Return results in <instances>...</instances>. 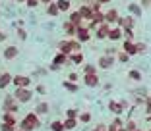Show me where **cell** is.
Returning <instances> with one entry per match:
<instances>
[{
  "mask_svg": "<svg viewBox=\"0 0 151 131\" xmlns=\"http://www.w3.org/2000/svg\"><path fill=\"white\" fill-rule=\"evenodd\" d=\"M25 4L29 6V8H35V6L39 4V0H25Z\"/></svg>",
  "mask_w": 151,
  "mask_h": 131,
  "instance_id": "obj_25",
  "label": "cell"
},
{
  "mask_svg": "<svg viewBox=\"0 0 151 131\" xmlns=\"http://www.w3.org/2000/svg\"><path fill=\"white\" fill-rule=\"evenodd\" d=\"M85 73H95V66H85Z\"/></svg>",
  "mask_w": 151,
  "mask_h": 131,
  "instance_id": "obj_28",
  "label": "cell"
},
{
  "mask_svg": "<svg viewBox=\"0 0 151 131\" xmlns=\"http://www.w3.org/2000/svg\"><path fill=\"white\" fill-rule=\"evenodd\" d=\"M85 85H89V87H97L99 85V77L95 73H85Z\"/></svg>",
  "mask_w": 151,
  "mask_h": 131,
  "instance_id": "obj_7",
  "label": "cell"
},
{
  "mask_svg": "<svg viewBox=\"0 0 151 131\" xmlns=\"http://www.w3.org/2000/svg\"><path fill=\"white\" fill-rule=\"evenodd\" d=\"M109 33H111L109 23H103V25H99V29H97V39H109Z\"/></svg>",
  "mask_w": 151,
  "mask_h": 131,
  "instance_id": "obj_4",
  "label": "cell"
},
{
  "mask_svg": "<svg viewBox=\"0 0 151 131\" xmlns=\"http://www.w3.org/2000/svg\"><path fill=\"white\" fill-rule=\"evenodd\" d=\"M4 108H6V110H12V112H14V110H16V104H14V102H12V98H10V96H8V98H6V104H4Z\"/></svg>",
  "mask_w": 151,
  "mask_h": 131,
  "instance_id": "obj_19",
  "label": "cell"
},
{
  "mask_svg": "<svg viewBox=\"0 0 151 131\" xmlns=\"http://www.w3.org/2000/svg\"><path fill=\"white\" fill-rule=\"evenodd\" d=\"M109 39H111V41L122 39V31H120V27H118V29H111V33H109Z\"/></svg>",
  "mask_w": 151,
  "mask_h": 131,
  "instance_id": "obj_14",
  "label": "cell"
},
{
  "mask_svg": "<svg viewBox=\"0 0 151 131\" xmlns=\"http://www.w3.org/2000/svg\"><path fill=\"white\" fill-rule=\"evenodd\" d=\"M99 4H107V2H111V0H97Z\"/></svg>",
  "mask_w": 151,
  "mask_h": 131,
  "instance_id": "obj_35",
  "label": "cell"
},
{
  "mask_svg": "<svg viewBox=\"0 0 151 131\" xmlns=\"http://www.w3.org/2000/svg\"><path fill=\"white\" fill-rule=\"evenodd\" d=\"M128 10H130V12L134 14V16H139V14H142V10H139V6H136V4H130V6H128Z\"/></svg>",
  "mask_w": 151,
  "mask_h": 131,
  "instance_id": "obj_18",
  "label": "cell"
},
{
  "mask_svg": "<svg viewBox=\"0 0 151 131\" xmlns=\"http://www.w3.org/2000/svg\"><path fill=\"white\" fill-rule=\"evenodd\" d=\"M37 125H39V120H37V116H35V114H29V116H27V118L22 122L23 131H31V129H35Z\"/></svg>",
  "mask_w": 151,
  "mask_h": 131,
  "instance_id": "obj_1",
  "label": "cell"
},
{
  "mask_svg": "<svg viewBox=\"0 0 151 131\" xmlns=\"http://www.w3.org/2000/svg\"><path fill=\"white\" fill-rule=\"evenodd\" d=\"M39 112H47V104H39Z\"/></svg>",
  "mask_w": 151,
  "mask_h": 131,
  "instance_id": "obj_33",
  "label": "cell"
},
{
  "mask_svg": "<svg viewBox=\"0 0 151 131\" xmlns=\"http://www.w3.org/2000/svg\"><path fill=\"white\" fill-rule=\"evenodd\" d=\"M16 2H25V0H16Z\"/></svg>",
  "mask_w": 151,
  "mask_h": 131,
  "instance_id": "obj_38",
  "label": "cell"
},
{
  "mask_svg": "<svg viewBox=\"0 0 151 131\" xmlns=\"http://www.w3.org/2000/svg\"><path fill=\"white\" fill-rule=\"evenodd\" d=\"M81 19H83V18H81V14H80V12H74V14L70 16V21L74 23V25H80Z\"/></svg>",
  "mask_w": 151,
  "mask_h": 131,
  "instance_id": "obj_15",
  "label": "cell"
},
{
  "mask_svg": "<svg viewBox=\"0 0 151 131\" xmlns=\"http://www.w3.org/2000/svg\"><path fill=\"white\" fill-rule=\"evenodd\" d=\"M124 52H128V54H138V46H136L132 41H126V43H124Z\"/></svg>",
  "mask_w": 151,
  "mask_h": 131,
  "instance_id": "obj_11",
  "label": "cell"
},
{
  "mask_svg": "<svg viewBox=\"0 0 151 131\" xmlns=\"http://www.w3.org/2000/svg\"><path fill=\"white\" fill-rule=\"evenodd\" d=\"M78 12L81 14V18H87V19L93 18V10H89V6H80V10H78Z\"/></svg>",
  "mask_w": 151,
  "mask_h": 131,
  "instance_id": "obj_12",
  "label": "cell"
},
{
  "mask_svg": "<svg viewBox=\"0 0 151 131\" xmlns=\"http://www.w3.org/2000/svg\"><path fill=\"white\" fill-rule=\"evenodd\" d=\"M76 37H78V41H80V43H87L89 39H91V33H89L87 29H85V27H78V31H76Z\"/></svg>",
  "mask_w": 151,
  "mask_h": 131,
  "instance_id": "obj_3",
  "label": "cell"
},
{
  "mask_svg": "<svg viewBox=\"0 0 151 131\" xmlns=\"http://www.w3.org/2000/svg\"><path fill=\"white\" fill-rule=\"evenodd\" d=\"M2 54H4L6 60H14V58L18 56V48H16V46H6Z\"/></svg>",
  "mask_w": 151,
  "mask_h": 131,
  "instance_id": "obj_6",
  "label": "cell"
},
{
  "mask_svg": "<svg viewBox=\"0 0 151 131\" xmlns=\"http://www.w3.org/2000/svg\"><path fill=\"white\" fill-rule=\"evenodd\" d=\"M72 62H74V64H81V62H83V56H81V54H72Z\"/></svg>",
  "mask_w": 151,
  "mask_h": 131,
  "instance_id": "obj_20",
  "label": "cell"
},
{
  "mask_svg": "<svg viewBox=\"0 0 151 131\" xmlns=\"http://www.w3.org/2000/svg\"><path fill=\"white\" fill-rule=\"evenodd\" d=\"M64 87H66L68 91H72V93H74V91H78V87H76V85H72L70 81H66V83H64Z\"/></svg>",
  "mask_w": 151,
  "mask_h": 131,
  "instance_id": "obj_23",
  "label": "cell"
},
{
  "mask_svg": "<svg viewBox=\"0 0 151 131\" xmlns=\"http://www.w3.org/2000/svg\"><path fill=\"white\" fill-rule=\"evenodd\" d=\"M89 120H91L89 114H81V122H89Z\"/></svg>",
  "mask_w": 151,
  "mask_h": 131,
  "instance_id": "obj_32",
  "label": "cell"
},
{
  "mask_svg": "<svg viewBox=\"0 0 151 131\" xmlns=\"http://www.w3.org/2000/svg\"><path fill=\"white\" fill-rule=\"evenodd\" d=\"M16 98L22 102H27V100H31V91L27 87H18V91H16Z\"/></svg>",
  "mask_w": 151,
  "mask_h": 131,
  "instance_id": "obj_2",
  "label": "cell"
},
{
  "mask_svg": "<svg viewBox=\"0 0 151 131\" xmlns=\"http://www.w3.org/2000/svg\"><path fill=\"white\" fill-rule=\"evenodd\" d=\"M12 79L14 77L10 73H2V75H0V89H6L10 83H12Z\"/></svg>",
  "mask_w": 151,
  "mask_h": 131,
  "instance_id": "obj_9",
  "label": "cell"
},
{
  "mask_svg": "<svg viewBox=\"0 0 151 131\" xmlns=\"http://www.w3.org/2000/svg\"><path fill=\"white\" fill-rule=\"evenodd\" d=\"M18 37H19L22 41H25V39H27V33H25L23 29H18Z\"/></svg>",
  "mask_w": 151,
  "mask_h": 131,
  "instance_id": "obj_27",
  "label": "cell"
},
{
  "mask_svg": "<svg viewBox=\"0 0 151 131\" xmlns=\"http://www.w3.org/2000/svg\"><path fill=\"white\" fill-rule=\"evenodd\" d=\"M118 14H116V10H111V12L107 14V16H105V21L107 23H118Z\"/></svg>",
  "mask_w": 151,
  "mask_h": 131,
  "instance_id": "obj_10",
  "label": "cell"
},
{
  "mask_svg": "<svg viewBox=\"0 0 151 131\" xmlns=\"http://www.w3.org/2000/svg\"><path fill=\"white\" fill-rule=\"evenodd\" d=\"M4 122H6V123H16V120H14V116L6 114V116H4Z\"/></svg>",
  "mask_w": 151,
  "mask_h": 131,
  "instance_id": "obj_26",
  "label": "cell"
},
{
  "mask_svg": "<svg viewBox=\"0 0 151 131\" xmlns=\"http://www.w3.org/2000/svg\"><path fill=\"white\" fill-rule=\"evenodd\" d=\"M41 2H45V4H50V0H41Z\"/></svg>",
  "mask_w": 151,
  "mask_h": 131,
  "instance_id": "obj_37",
  "label": "cell"
},
{
  "mask_svg": "<svg viewBox=\"0 0 151 131\" xmlns=\"http://www.w3.org/2000/svg\"><path fill=\"white\" fill-rule=\"evenodd\" d=\"M118 60H120V62H126V60H128V52H122V54H118Z\"/></svg>",
  "mask_w": 151,
  "mask_h": 131,
  "instance_id": "obj_29",
  "label": "cell"
},
{
  "mask_svg": "<svg viewBox=\"0 0 151 131\" xmlns=\"http://www.w3.org/2000/svg\"><path fill=\"white\" fill-rule=\"evenodd\" d=\"M95 131H105V127H97V129H95Z\"/></svg>",
  "mask_w": 151,
  "mask_h": 131,
  "instance_id": "obj_36",
  "label": "cell"
},
{
  "mask_svg": "<svg viewBox=\"0 0 151 131\" xmlns=\"http://www.w3.org/2000/svg\"><path fill=\"white\" fill-rule=\"evenodd\" d=\"M66 60H68V54H64V52H60V54L54 56V64H58V66H62Z\"/></svg>",
  "mask_w": 151,
  "mask_h": 131,
  "instance_id": "obj_16",
  "label": "cell"
},
{
  "mask_svg": "<svg viewBox=\"0 0 151 131\" xmlns=\"http://www.w3.org/2000/svg\"><path fill=\"white\" fill-rule=\"evenodd\" d=\"M0 129H2V131H14V123H6L4 122V125L0 127Z\"/></svg>",
  "mask_w": 151,
  "mask_h": 131,
  "instance_id": "obj_22",
  "label": "cell"
},
{
  "mask_svg": "<svg viewBox=\"0 0 151 131\" xmlns=\"http://www.w3.org/2000/svg\"><path fill=\"white\" fill-rule=\"evenodd\" d=\"M111 110H112V112H120V110H122V106L116 104V102H111Z\"/></svg>",
  "mask_w": 151,
  "mask_h": 131,
  "instance_id": "obj_24",
  "label": "cell"
},
{
  "mask_svg": "<svg viewBox=\"0 0 151 131\" xmlns=\"http://www.w3.org/2000/svg\"><path fill=\"white\" fill-rule=\"evenodd\" d=\"M0 41H6V33L4 31H0Z\"/></svg>",
  "mask_w": 151,
  "mask_h": 131,
  "instance_id": "obj_34",
  "label": "cell"
},
{
  "mask_svg": "<svg viewBox=\"0 0 151 131\" xmlns=\"http://www.w3.org/2000/svg\"><path fill=\"white\" fill-rule=\"evenodd\" d=\"M56 6H58V10H60V12H68V10L72 8L70 0H58V2H56Z\"/></svg>",
  "mask_w": 151,
  "mask_h": 131,
  "instance_id": "obj_13",
  "label": "cell"
},
{
  "mask_svg": "<svg viewBox=\"0 0 151 131\" xmlns=\"http://www.w3.org/2000/svg\"><path fill=\"white\" fill-rule=\"evenodd\" d=\"M74 125H76L74 118H70V120H68V122H66V127H68V129H72V127H74Z\"/></svg>",
  "mask_w": 151,
  "mask_h": 131,
  "instance_id": "obj_30",
  "label": "cell"
},
{
  "mask_svg": "<svg viewBox=\"0 0 151 131\" xmlns=\"http://www.w3.org/2000/svg\"><path fill=\"white\" fill-rule=\"evenodd\" d=\"M112 62H114V60H112V56H109V54H107V56H101V58H99V66H101L103 70L111 68V66H112Z\"/></svg>",
  "mask_w": 151,
  "mask_h": 131,
  "instance_id": "obj_8",
  "label": "cell"
},
{
  "mask_svg": "<svg viewBox=\"0 0 151 131\" xmlns=\"http://www.w3.org/2000/svg\"><path fill=\"white\" fill-rule=\"evenodd\" d=\"M47 12H49V16H58V12H60V10H58L56 4H49V10H47Z\"/></svg>",
  "mask_w": 151,
  "mask_h": 131,
  "instance_id": "obj_17",
  "label": "cell"
},
{
  "mask_svg": "<svg viewBox=\"0 0 151 131\" xmlns=\"http://www.w3.org/2000/svg\"><path fill=\"white\" fill-rule=\"evenodd\" d=\"M12 83L16 85V87H27V85H29V77H25V75H16V77L12 79Z\"/></svg>",
  "mask_w": 151,
  "mask_h": 131,
  "instance_id": "obj_5",
  "label": "cell"
},
{
  "mask_svg": "<svg viewBox=\"0 0 151 131\" xmlns=\"http://www.w3.org/2000/svg\"><path fill=\"white\" fill-rule=\"evenodd\" d=\"M52 131H64V125H62V123H58V122H54L52 123Z\"/></svg>",
  "mask_w": 151,
  "mask_h": 131,
  "instance_id": "obj_21",
  "label": "cell"
},
{
  "mask_svg": "<svg viewBox=\"0 0 151 131\" xmlns=\"http://www.w3.org/2000/svg\"><path fill=\"white\" fill-rule=\"evenodd\" d=\"M130 77L132 79H139V71H130Z\"/></svg>",
  "mask_w": 151,
  "mask_h": 131,
  "instance_id": "obj_31",
  "label": "cell"
}]
</instances>
